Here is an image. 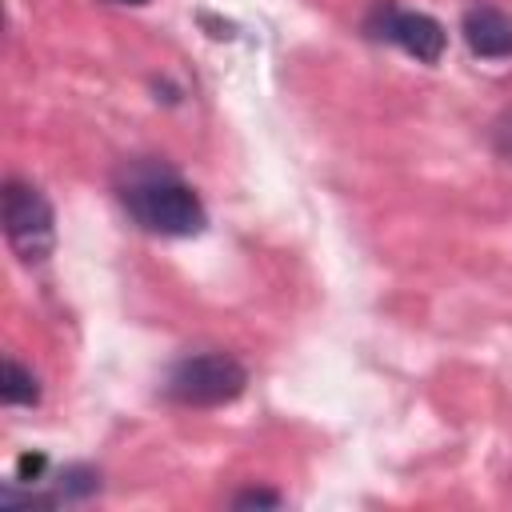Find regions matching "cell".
I'll use <instances>...</instances> for the list:
<instances>
[{
	"label": "cell",
	"instance_id": "5b68a950",
	"mask_svg": "<svg viewBox=\"0 0 512 512\" xmlns=\"http://www.w3.org/2000/svg\"><path fill=\"white\" fill-rule=\"evenodd\" d=\"M464 44L472 56L480 60H512V16L492 8V4H476L464 12L460 20Z\"/></svg>",
	"mask_w": 512,
	"mask_h": 512
},
{
	"label": "cell",
	"instance_id": "52a82bcc",
	"mask_svg": "<svg viewBox=\"0 0 512 512\" xmlns=\"http://www.w3.org/2000/svg\"><path fill=\"white\" fill-rule=\"evenodd\" d=\"M280 496L276 492H264V488H248V492H236L232 496V508H276Z\"/></svg>",
	"mask_w": 512,
	"mask_h": 512
},
{
	"label": "cell",
	"instance_id": "8992f818",
	"mask_svg": "<svg viewBox=\"0 0 512 512\" xmlns=\"http://www.w3.org/2000/svg\"><path fill=\"white\" fill-rule=\"evenodd\" d=\"M0 400L4 404H36L40 400V384H36V376L20 364V360H4V384H0Z\"/></svg>",
	"mask_w": 512,
	"mask_h": 512
},
{
	"label": "cell",
	"instance_id": "3957f363",
	"mask_svg": "<svg viewBox=\"0 0 512 512\" xmlns=\"http://www.w3.org/2000/svg\"><path fill=\"white\" fill-rule=\"evenodd\" d=\"M0 204H4V236L16 248V256L28 264L44 260L56 240V212H52L48 196L32 180L12 176V180H4Z\"/></svg>",
	"mask_w": 512,
	"mask_h": 512
},
{
	"label": "cell",
	"instance_id": "ba28073f",
	"mask_svg": "<svg viewBox=\"0 0 512 512\" xmlns=\"http://www.w3.org/2000/svg\"><path fill=\"white\" fill-rule=\"evenodd\" d=\"M492 148L512 164V112H504V116L492 124Z\"/></svg>",
	"mask_w": 512,
	"mask_h": 512
},
{
	"label": "cell",
	"instance_id": "9c48e42d",
	"mask_svg": "<svg viewBox=\"0 0 512 512\" xmlns=\"http://www.w3.org/2000/svg\"><path fill=\"white\" fill-rule=\"evenodd\" d=\"M44 464H48V460H44L40 452H24V456L16 460V480H20V484H32V480L44 472Z\"/></svg>",
	"mask_w": 512,
	"mask_h": 512
},
{
	"label": "cell",
	"instance_id": "30bf717a",
	"mask_svg": "<svg viewBox=\"0 0 512 512\" xmlns=\"http://www.w3.org/2000/svg\"><path fill=\"white\" fill-rule=\"evenodd\" d=\"M112 4H132V8H140V4H148V0H112Z\"/></svg>",
	"mask_w": 512,
	"mask_h": 512
},
{
	"label": "cell",
	"instance_id": "6da1fadb",
	"mask_svg": "<svg viewBox=\"0 0 512 512\" xmlns=\"http://www.w3.org/2000/svg\"><path fill=\"white\" fill-rule=\"evenodd\" d=\"M120 200L128 216L156 236H200L208 224V212L196 188L184 184L164 164H132L128 180L120 184Z\"/></svg>",
	"mask_w": 512,
	"mask_h": 512
},
{
	"label": "cell",
	"instance_id": "7a4b0ae2",
	"mask_svg": "<svg viewBox=\"0 0 512 512\" xmlns=\"http://www.w3.org/2000/svg\"><path fill=\"white\" fill-rule=\"evenodd\" d=\"M244 388H248V368L228 352L184 356L164 380V396L184 408H220L232 404Z\"/></svg>",
	"mask_w": 512,
	"mask_h": 512
},
{
	"label": "cell",
	"instance_id": "277c9868",
	"mask_svg": "<svg viewBox=\"0 0 512 512\" xmlns=\"http://www.w3.org/2000/svg\"><path fill=\"white\" fill-rule=\"evenodd\" d=\"M376 36H384V40H392L396 48H404L412 60H420V64H436L440 56H444V44H448V32H444V24L436 20V16H428V12H412V8H376Z\"/></svg>",
	"mask_w": 512,
	"mask_h": 512
}]
</instances>
